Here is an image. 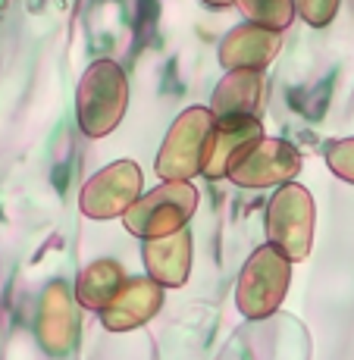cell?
<instances>
[{
	"label": "cell",
	"instance_id": "6da1fadb",
	"mask_svg": "<svg viewBox=\"0 0 354 360\" xmlns=\"http://www.w3.org/2000/svg\"><path fill=\"white\" fill-rule=\"evenodd\" d=\"M129 107V79L113 60H94L85 69L75 91V116L88 138L110 135L122 122Z\"/></svg>",
	"mask_w": 354,
	"mask_h": 360
},
{
	"label": "cell",
	"instance_id": "7a4b0ae2",
	"mask_svg": "<svg viewBox=\"0 0 354 360\" xmlns=\"http://www.w3.org/2000/svg\"><path fill=\"white\" fill-rule=\"evenodd\" d=\"M291 285V260L276 245H263L245 260L235 282V307L245 320H267L282 307Z\"/></svg>",
	"mask_w": 354,
	"mask_h": 360
},
{
	"label": "cell",
	"instance_id": "3957f363",
	"mask_svg": "<svg viewBox=\"0 0 354 360\" xmlns=\"http://www.w3.org/2000/svg\"><path fill=\"white\" fill-rule=\"evenodd\" d=\"M213 126H217V116L210 107L182 110L160 144V154L154 163L157 176L163 182H191L194 176H201Z\"/></svg>",
	"mask_w": 354,
	"mask_h": 360
},
{
	"label": "cell",
	"instance_id": "277c9868",
	"mask_svg": "<svg viewBox=\"0 0 354 360\" xmlns=\"http://www.w3.org/2000/svg\"><path fill=\"white\" fill-rule=\"evenodd\" d=\"M194 210H198V188L191 182H163L129 207L122 226L135 238H163L185 229Z\"/></svg>",
	"mask_w": 354,
	"mask_h": 360
},
{
	"label": "cell",
	"instance_id": "5b68a950",
	"mask_svg": "<svg viewBox=\"0 0 354 360\" xmlns=\"http://www.w3.org/2000/svg\"><path fill=\"white\" fill-rule=\"evenodd\" d=\"M314 219L317 207L304 185L286 182L276 188V195L267 204V238L276 245L291 263L310 257L314 248Z\"/></svg>",
	"mask_w": 354,
	"mask_h": 360
},
{
	"label": "cell",
	"instance_id": "8992f818",
	"mask_svg": "<svg viewBox=\"0 0 354 360\" xmlns=\"http://www.w3.org/2000/svg\"><path fill=\"white\" fill-rule=\"evenodd\" d=\"M144 195V172L135 160H116L94 172L79 195V210L88 219H116Z\"/></svg>",
	"mask_w": 354,
	"mask_h": 360
},
{
	"label": "cell",
	"instance_id": "52a82bcc",
	"mask_svg": "<svg viewBox=\"0 0 354 360\" xmlns=\"http://www.w3.org/2000/svg\"><path fill=\"white\" fill-rule=\"evenodd\" d=\"M301 172V154L282 138H260L239 163L229 169V182L239 188H273Z\"/></svg>",
	"mask_w": 354,
	"mask_h": 360
},
{
	"label": "cell",
	"instance_id": "ba28073f",
	"mask_svg": "<svg viewBox=\"0 0 354 360\" xmlns=\"http://www.w3.org/2000/svg\"><path fill=\"white\" fill-rule=\"evenodd\" d=\"M79 297L72 295L69 282H51L41 295L38 307V342L47 354L66 357L79 345Z\"/></svg>",
	"mask_w": 354,
	"mask_h": 360
},
{
	"label": "cell",
	"instance_id": "9c48e42d",
	"mask_svg": "<svg viewBox=\"0 0 354 360\" xmlns=\"http://www.w3.org/2000/svg\"><path fill=\"white\" fill-rule=\"evenodd\" d=\"M263 138V122L258 116H232V120H217V126L210 131L207 141V154L201 176L207 179H223L229 176L235 163L248 154Z\"/></svg>",
	"mask_w": 354,
	"mask_h": 360
},
{
	"label": "cell",
	"instance_id": "30bf717a",
	"mask_svg": "<svg viewBox=\"0 0 354 360\" xmlns=\"http://www.w3.org/2000/svg\"><path fill=\"white\" fill-rule=\"evenodd\" d=\"M163 307V285L151 276H132L120 295L101 310V323L107 332H129L151 323Z\"/></svg>",
	"mask_w": 354,
	"mask_h": 360
},
{
	"label": "cell",
	"instance_id": "8fae6325",
	"mask_svg": "<svg viewBox=\"0 0 354 360\" xmlns=\"http://www.w3.org/2000/svg\"><path fill=\"white\" fill-rule=\"evenodd\" d=\"M282 51V32L260 22H245L232 29L220 44L223 69H267Z\"/></svg>",
	"mask_w": 354,
	"mask_h": 360
},
{
	"label": "cell",
	"instance_id": "7c38bea8",
	"mask_svg": "<svg viewBox=\"0 0 354 360\" xmlns=\"http://www.w3.org/2000/svg\"><path fill=\"white\" fill-rule=\"evenodd\" d=\"M144 269L163 288H182L191 273V232L189 226L163 238H148L141 248Z\"/></svg>",
	"mask_w": 354,
	"mask_h": 360
},
{
	"label": "cell",
	"instance_id": "4fadbf2b",
	"mask_svg": "<svg viewBox=\"0 0 354 360\" xmlns=\"http://www.w3.org/2000/svg\"><path fill=\"white\" fill-rule=\"evenodd\" d=\"M263 103V75L260 69H229L217 82L210 98V110L217 120L232 116H260Z\"/></svg>",
	"mask_w": 354,
	"mask_h": 360
},
{
	"label": "cell",
	"instance_id": "5bb4252c",
	"mask_svg": "<svg viewBox=\"0 0 354 360\" xmlns=\"http://www.w3.org/2000/svg\"><path fill=\"white\" fill-rule=\"evenodd\" d=\"M126 279H129L126 269L116 260H94V263H88L79 273V279H75V297H79V304L85 310L101 314V310L120 295Z\"/></svg>",
	"mask_w": 354,
	"mask_h": 360
},
{
	"label": "cell",
	"instance_id": "9a60e30c",
	"mask_svg": "<svg viewBox=\"0 0 354 360\" xmlns=\"http://www.w3.org/2000/svg\"><path fill=\"white\" fill-rule=\"evenodd\" d=\"M241 6V13L248 16V22H260L267 29L286 32L295 19V0H235Z\"/></svg>",
	"mask_w": 354,
	"mask_h": 360
},
{
	"label": "cell",
	"instance_id": "2e32d148",
	"mask_svg": "<svg viewBox=\"0 0 354 360\" xmlns=\"http://www.w3.org/2000/svg\"><path fill=\"white\" fill-rule=\"evenodd\" d=\"M326 166L336 172L342 182L354 185V138H339V141H329L323 150Z\"/></svg>",
	"mask_w": 354,
	"mask_h": 360
},
{
	"label": "cell",
	"instance_id": "e0dca14e",
	"mask_svg": "<svg viewBox=\"0 0 354 360\" xmlns=\"http://www.w3.org/2000/svg\"><path fill=\"white\" fill-rule=\"evenodd\" d=\"M339 4L342 0H295V10L301 13V19L314 29H326V25L336 19Z\"/></svg>",
	"mask_w": 354,
	"mask_h": 360
},
{
	"label": "cell",
	"instance_id": "ac0fdd59",
	"mask_svg": "<svg viewBox=\"0 0 354 360\" xmlns=\"http://www.w3.org/2000/svg\"><path fill=\"white\" fill-rule=\"evenodd\" d=\"M204 4H207V6H232L235 0H204Z\"/></svg>",
	"mask_w": 354,
	"mask_h": 360
}]
</instances>
